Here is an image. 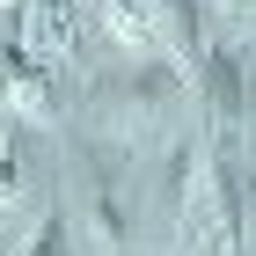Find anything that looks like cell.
<instances>
[{"label": "cell", "instance_id": "obj_1", "mask_svg": "<svg viewBox=\"0 0 256 256\" xmlns=\"http://www.w3.org/2000/svg\"><path fill=\"white\" fill-rule=\"evenodd\" d=\"M102 118H110V132L124 139V146H161V139L176 132L183 118V74L168 59H146L139 74H124L110 96H102Z\"/></svg>", "mask_w": 256, "mask_h": 256}, {"label": "cell", "instance_id": "obj_2", "mask_svg": "<svg viewBox=\"0 0 256 256\" xmlns=\"http://www.w3.org/2000/svg\"><path fill=\"white\" fill-rule=\"evenodd\" d=\"M66 190H74V227H88L96 256H124L132 249V205H124V183L118 168L96 154V146H74L66 154Z\"/></svg>", "mask_w": 256, "mask_h": 256}, {"label": "cell", "instance_id": "obj_3", "mask_svg": "<svg viewBox=\"0 0 256 256\" xmlns=\"http://www.w3.org/2000/svg\"><path fill=\"white\" fill-rule=\"evenodd\" d=\"M102 15H110V37H118V44H132V52H146V59L161 52L168 22H176L161 0H102Z\"/></svg>", "mask_w": 256, "mask_h": 256}, {"label": "cell", "instance_id": "obj_4", "mask_svg": "<svg viewBox=\"0 0 256 256\" xmlns=\"http://www.w3.org/2000/svg\"><path fill=\"white\" fill-rule=\"evenodd\" d=\"M37 190V154L15 124H0V220H15V205H30Z\"/></svg>", "mask_w": 256, "mask_h": 256}, {"label": "cell", "instance_id": "obj_5", "mask_svg": "<svg viewBox=\"0 0 256 256\" xmlns=\"http://www.w3.org/2000/svg\"><path fill=\"white\" fill-rule=\"evenodd\" d=\"M66 44H74V8L66 0H30V22H22V52L30 59H59Z\"/></svg>", "mask_w": 256, "mask_h": 256}, {"label": "cell", "instance_id": "obj_6", "mask_svg": "<svg viewBox=\"0 0 256 256\" xmlns=\"http://www.w3.org/2000/svg\"><path fill=\"white\" fill-rule=\"evenodd\" d=\"M0 110H44V66L22 44H0Z\"/></svg>", "mask_w": 256, "mask_h": 256}, {"label": "cell", "instance_id": "obj_7", "mask_svg": "<svg viewBox=\"0 0 256 256\" xmlns=\"http://www.w3.org/2000/svg\"><path fill=\"white\" fill-rule=\"evenodd\" d=\"M15 256H74V220L52 205V212H37V227L22 234V249Z\"/></svg>", "mask_w": 256, "mask_h": 256}, {"label": "cell", "instance_id": "obj_8", "mask_svg": "<svg viewBox=\"0 0 256 256\" xmlns=\"http://www.w3.org/2000/svg\"><path fill=\"white\" fill-rule=\"evenodd\" d=\"M205 96H212L220 118L242 110V74H234V52H205Z\"/></svg>", "mask_w": 256, "mask_h": 256}, {"label": "cell", "instance_id": "obj_9", "mask_svg": "<svg viewBox=\"0 0 256 256\" xmlns=\"http://www.w3.org/2000/svg\"><path fill=\"white\" fill-rule=\"evenodd\" d=\"M220 8H227L234 22H256V0H220Z\"/></svg>", "mask_w": 256, "mask_h": 256}, {"label": "cell", "instance_id": "obj_10", "mask_svg": "<svg viewBox=\"0 0 256 256\" xmlns=\"http://www.w3.org/2000/svg\"><path fill=\"white\" fill-rule=\"evenodd\" d=\"M8 22H15V0H0V30H8Z\"/></svg>", "mask_w": 256, "mask_h": 256}]
</instances>
